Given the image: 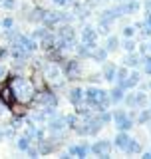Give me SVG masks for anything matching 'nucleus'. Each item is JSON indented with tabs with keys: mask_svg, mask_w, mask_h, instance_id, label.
<instances>
[{
	"mask_svg": "<svg viewBox=\"0 0 151 159\" xmlns=\"http://www.w3.org/2000/svg\"><path fill=\"white\" fill-rule=\"evenodd\" d=\"M117 44H119L117 38H115V36H109L108 38V44H105V50H117Z\"/></svg>",
	"mask_w": 151,
	"mask_h": 159,
	"instance_id": "dca6fc26",
	"label": "nucleus"
},
{
	"mask_svg": "<svg viewBox=\"0 0 151 159\" xmlns=\"http://www.w3.org/2000/svg\"><path fill=\"white\" fill-rule=\"evenodd\" d=\"M143 62H145V72L151 74V58H149V56H145V58H143Z\"/></svg>",
	"mask_w": 151,
	"mask_h": 159,
	"instance_id": "c85d7f7f",
	"label": "nucleus"
},
{
	"mask_svg": "<svg viewBox=\"0 0 151 159\" xmlns=\"http://www.w3.org/2000/svg\"><path fill=\"white\" fill-rule=\"evenodd\" d=\"M89 153V145H72L68 151V155H76V157H85Z\"/></svg>",
	"mask_w": 151,
	"mask_h": 159,
	"instance_id": "0eeeda50",
	"label": "nucleus"
},
{
	"mask_svg": "<svg viewBox=\"0 0 151 159\" xmlns=\"http://www.w3.org/2000/svg\"><path fill=\"white\" fill-rule=\"evenodd\" d=\"M14 99H16V96H14V92H12V88H10V86L0 88V102H2L4 106H12Z\"/></svg>",
	"mask_w": 151,
	"mask_h": 159,
	"instance_id": "39448f33",
	"label": "nucleus"
},
{
	"mask_svg": "<svg viewBox=\"0 0 151 159\" xmlns=\"http://www.w3.org/2000/svg\"><path fill=\"white\" fill-rule=\"evenodd\" d=\"M149 119H151V111H147V109H145V111L139 113L137 121H139V123H145V121H149Z\"/></svg>",
	"mask_w": 151,
	"mask_h": 159,
	"instance_id": "4be33fe9",
	"label": "nucleus"
},
{
	"mask_svg": "<svg viewBox=\"0 0 151 159\" xmlns=\"http://www.w3.org/2000/svg\"><path fill=\"white\" fill-rule=\"evenodd\" d=\"M105 54H108V50H105V48H99V50H95V52H94V58L95 60H103Z\"/></svg>",
	"mask_w": 151,
	"mask_h": 159,
	"instance_id": "5701e85b",
	"label": "nucleus"
},
{
	"mask_svg": "<svg viewBox=\"0 0 151 159\" xmlns=\"http://www.w3.org/2000/svg\"><path fill=\"white\" fill-rule=\"evenodd\" d=\"M127 76H129V72H127V70H125V68H119L117 72H115V78L119 80V86H121V84L125 82V78H127Z\"/></svg>",
	"mask_w": 151,
	"mask_h": 159,
	"instance_id": "2eb2a0df",
	"label": "nucleus"
},
{
	"mask_svg": "<svg viewBox=\"0 0 151 159\" xmlns=\"http://www.w3.org/2000/svg\"><path fill=\"white\" fill-rule=\"evenodd\" d=\"M125 64H127V66H137V64H139V56H135V54H129L127 60H125Z\"/></svg>",
	"mask_w": 151,
	"mask_h": 159,
	"instance_id": "412c9836",
	"label": "nucleus"
},
{
	"mask_svg": "<svg viewBox=\"0 0 151 159\" xmlns=\"http://www.w3.org/2000/svg\"><path fill=\"white\" fill-rule=\"evenodd\" d=\"M6 76H8V70L4 68V66H0V82H2V80H6Z\"/></svg>",
	"mask_w": 151,
	"mask_h": 159,
	"instance_id": "c756f323",
	"label": "nucleus"
},
{
	"mask_svg": "<svg viewBox=\"0 0 151 159\" xmlns=\"http://www.w3.org/2000/svg\"><path fill=\"white\" fill-rule=\"evenodd\" d=\"M121 98H123V88H121V86L113 88L112 93H109V102H119Z\"/></svg>",
	"mask_w": 151,
	"mask_h": 159,
	"instance_id": "ddd939ff",
	"label": "nucleus"
},
{
	"mask_svg": "<svg viewBox=\"0 0 151 159\" xmlns=\"http://www.w3.org/2000/svg\"><path fill=\"white\" fill-rule=\"evenodd\" d=\"M123 48L127 50V52H133V50H135V42H133V40H125V42H123Z\"/></svg>",
	"mask_w": 151,
	"mask_h": 159,
	"instance_id": "393cba45",
	"label": "nucleus"
},
{
	"mask_svg": "<svg viewBox=\"0 0 151 159\" xmlns=\"http://www.w3.org/2000/svg\"><path fill=\"white\" fill-rule=\"evenodd\" d=\"M98 119H99V121H102V125H103V123H109V121H112V113H108V111H105V109H103V111H99Z\"/></svg>",
	"mask_w": 151,
	"mask_h": 159,
	"instance_id": "a211bd4d",
	"label": "nucleus"
},
{
	"mask_svg": "<svg viewBox=\"0 0 151 159\" xmlns=\"http://www.w3.org/2000/svg\"><path fill=\"white\" fill-rule=\"evenodd\" d=\"M2 26H4V28H6V30H8V28H12V26H14V20H12V18H10V16H6V18H4V20H2Z\"/></svg>",
	"mask_w": 151,
	"mask_h": 159,
	"instance_id": "a878e982",
	"label": "nucleus"
},
{
	"mask_svg": "<svg viewBox=\"0 0 151 159\" xmlns=\"http://www.w3.org/2000/svg\"><path fill=\"white\" fill-rule=\"evenodd\" d=\"M16 6V0H0V8H6V10H12Z\"/></svg>",
	"mask_w": 151,
	"mask_h": 159,
	"instance_id": "aec40b11",
	"label": "nucleus"
},
{
	"mask_svg": "<svg viewBox=\"0 0 151 159\" xmlns=\"http://www.w3.org/2000/svg\"><path fill=\"white\" fill-rule=\"evenodd\" d=\"M10 107H12V113H14L16 117H22V116H26V111H28V106H26L24 102H20V99H14V102H12V106H10Z\"/></svg>",
	"mask_w": 151,
	"mask_h": 159,
	"instance_id": "423d86ee",
	"label": "nucleus"
},
{
	"mask_svg": "<svg viewBox=\"0 0 151 159\" xmlns=\"http://www.w3.org/2000/svg\"><path fill=\"white\" fill-rule=\"evenodd\" d=\"M145 6H147V10L151 12V0H147V2H145Z\"/></svg>",
	"mask_w": 151,
	"mask_h": 159,
	"instance_id": "7c9ffc66",
	"label": "nucleus"
},
{
	"mask_svg": "<svg viewBox=\"0 0 151 159\" xmlns=\"http://www.w3.org/2000/svg\"><path fill=\"white\" fill-rule=\"evenodd\" d=\"M137 10H139V4L135 0H129L127 6H123V12H137Z\"/></svg>",
	"mask_w": 151,
	"mask_h": 159,
	"instance_id": "f3484780",
	"label": "nucleus"
},
{
	"mask_svg": "<svg viewBox=\"0 0 151 159\" xmlns=\"http://www.w3.org/2000/svg\"><path fill=\"white\" fill-rule=\"evenodd\" d=\"M145 103H147V98H145V93H135V106L143 107Z\"/></svg>",
	"mask_w": 151,
	"mask_h": 159,
	"instance_id": "6ab92c4d",
	"label": "nucleus"
},
{
	"mask_svg": "<svg viewBox=\"0 0 151 159\" xmlns=\"http://www.w3.org/2000/svg\"><path fill=\"white\" fill-rule=\"evenodd\" d=\"M95 38H98V32H95L94 28H84V32H82V40H84V44L88 48H95Z\"/></svg>",
	"mask_w": 151,
	"mask_h": 159,
	"instance_id": "7ed1b4c3",
	"label": "nucleus"
},
{
	"mask_svg": "<svg viewBox=\"0 0 151 159\" xmlns=\"http://www.w3.org/2000/svg\"><path fill=\"white\" fill-rule=\"evenodd\" d=\"M10 88H12L16 99H20V102H24V103H28L30 99L34 98V93H36L34 92V84L28 82V80L22 78V76H14L12 82H10Z\"/></svg>",
	"mask_w": 151,
	"mask_h": 159,
	"instance_id": "f257e3e1",
	"label": "nucleus"
},
{
	"mask_svg": "<svg viewBox=\"0 0 151 159\" xmlns=\"http://www.w3.org/2000/svg\"><path fill=\"white\" fill-rule=\"evenodd\" d=\"M149 50H151V48H149Z\"/></svg>",
	"mask_w": 151,
	"mask_h": 159,
	"instance_id": "473e14b6",
	"label": "nucleus"
},
{
	"mask_svg": "<svg viewBox=\"0 0 151 159\" xmlns=\"http://www.w3.org/2000/svg\"><path fill=\"white\" fill-rule=\"evenodd\" d=\"M113 119H115V125H117L119 131H127V129L133 127V119L129 117L125 111H121V109L113 113Z\"/></svg>",
	"mask_w": 151,
	"mask_h": 159,
	"instance_id": "f03ea898",
	"label": "nucleus"
},
{
	"mask_svg": "<svg viewBox=\"0 0 151 159\" xmlns=\"http://www.w3.org/2000/svg\"><path fill=\"white\" fill-rule=\"evenodd\" d=\"M70 99H72V103L80 106V103L84 102V89H82V88H74V89H70Z\"/></svg>",
	"mask_w": 151,
	"mask_h": 159,
	"instance_id": "6e6552de",
	"label": "nucleus"
},
{
	"mask_svg": "<svg viewBox=\"0 0 151 159\" xmlns=\"http://www.w3.org/2000/svg\"><path fill=\"white\" fill-rule=\"evenodd\" d=\"M149 86H151V84H149Z\"/></svg>",
	"mask_w": 151,
	"mask_h": 159,
	"instance_id": "2f4dec72",
	"label": "nucleus"
},
{
	"mask_svg": "<svg viewBox=\"0 0 151 159\" xmlns=\"http://www.w3.org/2000/svg\"><path fill=\"white\" fill-rule=\"evenodd\" d=\"M64 125H66V119L64 117H54L52 121H50V129H52V131H62Z\"/></svg>",
	"mask_w": 151,
	"mask_h": 159,
	"instance_id": "9d476101",
	"label": "nucleus"
},
{
	"mask_svg": "<svg viewBox=\"0 0 151 159\" xmlns=\"http://www.w3.org/2000/svg\"><path fill=\"white\" fill-rule=\"evenodd\" d=\"M125 102H127L129 107H135V93H129V96L125 98Z\"/></svg>",
	"mask_w": 151,
	"mask_h": 159,
	"instance_id": "bb28decb",
	"label": "nucleus"
},
{
	"mask_svg": "<svg viewBox=\"0 0 151 159\" xmlns=\"http://www.w3.org/2000/svg\"><path fill=\"white\" fill-rule=\"evenodd\" d=\"M64 119H66V125H70V127L78 125V117H76V116H68V117H64Z\"/></svg>",
	"mask_w": 151,
	"mask_h": 159,
	"instance_id": "b1692460",
	"label": "nucleus"
},
{
	"mask_svg": "<svg viewBox=\"0 0 151 159\" xmlns=\"http://www.w3.org/2000/svg\"><path fill=\"white\" fill-rule=\"evenodd\" d=\"M133 32H135V28H131V26L123 28V36H125V38H131V36H133Z\"/></svg>",
	"mask_w": 151,
	"mask_h": 159,
	"instance_id": "cd10ccee",
	"label": "nucleus"
},
{
	"mask_svg": "<svg viewBox=\"0 0 151 159\" xmlns=\"http://www.w3.org/2000/svg\"><path fill=\"white\" fill-rule=\"evenodd\" d=\"M30 143H32V137H30V135L20 137L18 139V149H20V151H26V149L30 147Z\"/></svg>",
	"mask_w": 151,
	"mask_h": 159,
	"instance_id": "4468645a",
	"label": "nucleus"
},
{
	"mask_svg": "<svg viewBox=\"0 0 151 159\" xmlns=\"http://www.w3.org/2000/svg\"><path fill=\"white\" fill-rule=\"evenodd\" d=\"M89 153L105 157L109 153V141H98V143H94V145H89Z\"/></svg>",
	"mask_w": 151,
	"mask_h": 159,
	"instance_id": "20e7f679",
	"label": "nucleus"
},
{
	"mask_svg": "<svg viewBox=\"0 0 151 159\" xmlns=\"http://www.w3.org/2000/svg\"><path fill=\"white\" fill-rule=\"evenodd\" d=\"M115 72H117V68H115L113 64H108V66L103 68V78L112 82V80H115Z\"/></svg>",
	"mask_w": 151,
	"mask_h": 159,
	"instance_id": "9b49d317",
	"label": "nucleus"
},
{
	"mask_svg": "<svg viewBox=\"0 0 151 159\" xmlns=\"http://www.w3.org/2000/svg\"><path fill=\"white\" fill-rule=\"evenodd\" d=\"M125 151H127V153H139V151H141V143L135 141V139H129V143H127V147H125Z\"/></svg>",
	"mask_w": 151,
	"mask_h": 159,
	"instance_id": "f8f14e48",
	"label": "nucleus"
},
{
	"mask_svg": "<svg viewBox=\"0 0 151 159\" xmlns=\"http://www.w3.org/2000/svg\"><path fill=\"white\" fill-rule=\"evenodd\" d=\"M127 143H129L127 133H125V131H119V133H117V137H115V147L125 149V147H127Z\"/></svg>",
	"mask_w": 151,
	"mask_h": 159,
	"instance_id": "1a4fd4ad",
	"label": "nucleus"
}]
</instances>
